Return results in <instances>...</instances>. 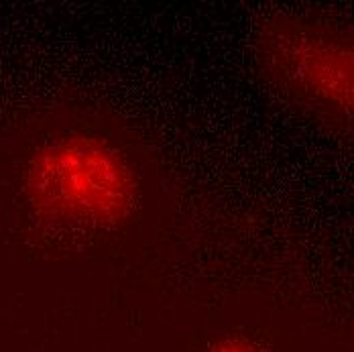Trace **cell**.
<instances>
[{
  "instance_id": "3",
  "label": "cell",
  "mask_w": 354,
  "mask_h": 352,
  "mask_svg": "<svg viewBox=\"0 0 354 352\" xmlns=\"http://www.w3.org/2000/svg\"><path fill=\"white\" fill-rule=\"evenodd\" d=\"M218 352H254L247 344H236V342H226L222 346H218Z\"/></svg>"
},
{
  "instance_id": "2",
  "label": "cell",
  "mask_w": 354,
  "mask_h": 352,
  "mask_svg": "<svg viewBox=\"0 0 354 352\" xmlns=\"http://www.w3.org/2000/svg\"><path fill=\"white\" fill-rule=\"evenodd\" d=\"M285 80L330 104L351 106V53L344 45L304 27H281L269 39Z\"/></svg>"
},
{
  "instance_id": "1",
  "label": "cell",
  "mask_w": 354,
  "mask_h": 352,
  "mask_svg": "<svg viewBox=\"0 0 354 352\" xmlns=\"http://www.w3.org/2000/svg\"><path fill=\"white\" fill-rule=\"evenodd\" d=\"M33 206L55 220L102 226L135 204V177L120 153L92 137L45 147L29 172Z\"/></svg>"
}]
</instances>
